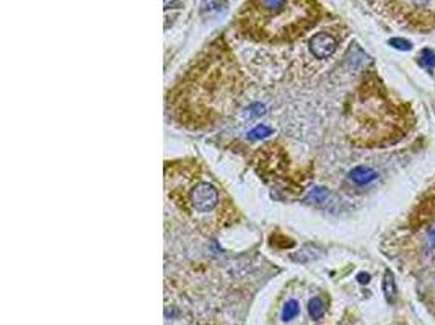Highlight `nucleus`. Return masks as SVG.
Wrapping results in <instances>:
<instances>
[{
	"mask_svg": "<svg viewBox=\"0 0 435 325\" xmlns=\"http://www.w3.org/2000/svg\"><path fill=\"white\" fill-rule=\"evenodd\" d=\"M181 200L183 208L189 210L191 213L209 215V212H212L219 205L220 193L212 184L196 179V182H192L188 187V192L181 197Z\"/></svg>",
	"mask_w": 435,
	"mask_h": 325,
	"instance_id": "nucleus-3",
	"label": "nucleus"
},
{
	"mask_svg": "<svg viewBox=\"0 0 435 325\" xmlns=\"http://www.w3.org/2000/svg\"><path fill=\"white\" fill-rule=\"evenodd\" d=\"M394 21L416 28L435 26V0H372Z\"/></svg>",
	"mask_w": 435,
	"mask_h": 325,
	"instance_id": "nucleus-2",
	"label": "nucleus"
},
{
	"mask_svg": "<svg viewBox=\"0 0 435 325\" xmlns=\"http://www.w3.org/2000/svg\"><path fill=\"white\" fill-rule=\"evenodd\" d=\"M390 44L394 49H399V51H409L411 48H413L411 41L403 39V37H394V39H390Z\"/></svg>",
	"mask_w": 435,
	"mask_h": 325,
	"instance_id": "nucleus-12",
	"label": "nucleus"
},
{
	"mask_svg": "<svg viewBox=\"0 0 435 325\" xmlns=\"http://www.w3.org/2000/svg\"><path fill=\"white\" fill-rule=\"evenodd\" d=\"M172 2H173V0H165V7H166V9H168V5L172 4Z\"/></svg>",
	"mask_w": 435,
	"mask_h": 325,
	"instance_id": "nucleus-15",
	"label": "nucleus"
},
{
	"mask_svg": "<svg viewBox=\"0 0 435 325\" xmlns=\"http://www.w3.org/2000/svg\"><path fill=\"white\" fill-rule=\"evenodd\" d=\"M419 64H421L427 70H432L435 67V52L432 49H424L419 56Z\"/></svg>",
	"mask_w": 435,
	"mask_h": 325,
	"instance_id": "nucleus-9",
	"label": "nucleus"
},
{
	"mask_svg": "<svg viewBox=\"0 0 435 325\" xmlns=\"http://www.w3.org/2000/svg\"><path fill=\"white\" fill-rule=\"evenodd\" d=\"M338 49V39L331 33H316L312 39H310V51L316 59H328L331 57Z\"/></svg>",
	"mask_w": 435,
	"mask_h": 325,
	"instance_id": "nucleus-4",
	"label": "nucleus"
},
{
	"mask_svg": "<svg viewBox=\"0 0 435 325\" xmlns=\"http://www.w3.org/2000/svg\"><path fill=\"white\" fill-rule=\"evenodd\" d=\"M429 241H430L432 247H435V229H432L429 233Z\"/></svg>",
	"mask_w": 435,
	"mask_h": 325,
	"instance_id": "nucleus-14",
	"label": "nucleus"
},
{
	"mask_svg": "<svg viewBox=\"0 0 435 325\" xmlns=\"http://www.w3.org/2000/svg\"><path fill=\"white\" fill-rule=\"evenodd\" d=\"M298 312H300V306H298L297 301H295V299L287 301L284 309H282V320H285V322L292 320V319H295V317L298 315Z\"/></svg>",
	"mask_w": 435,
	"mask_h": 325,
	"instance_id": "nucleus-7",
	"label": "nucleus"
},
{
	"mask_svg": "<svg viewBox=\"0 0 435 325\" xmlns=\"http://www.w3.org/2000/svg\"><path fill=\"white\" fill-rule=\"evenodd\" d=\"M320 18L315 0H246L235 26L240 34L261 43H287L312 29Z\"/></svg>",
	"mask_w": 435,
	"mask_h": 325,
	"instance_id": "nucleus-1",
	"label": "nucleus"
},
{
	"mask_svg": "<svg viewBox=\"0 0 435 325\" xmlns=\"http://www.w3.org/2000/svg\"><path fill=\"white\" fill-rule=\"evenodd\" d=\"M271 134H273V129H269L267 126H256L251 132L248 134V137L253 138V140H258V138L269 137Z\"/></svg>",
	"mask_w": 435,
	"mask_h": 325,
	"instance_id": "nucleus-11",
	"label": "nucleus"
},
{
	"mask_svg": "<svg viewBox=\"0 0 435 325\" xmlns=\"http://www.w3.org/2000/svg\"><path fill=\"white\" fill-rule=\"evenodd\" d=\"M357 278H359V281H360L362 285H365V283L370 281V275H369V273H360Z\"/></svg>",
	"mask_w": 435,
	"mask_h": 325,
	"instance_id": "nucleus-13",
	"label": "nucleus"
},
{
	"mask_svg": "<svg viewBox=\"0 0 435 325\" xmlns=\"http://www.w3.org/2000/svg\"><path fill=\"white\" fill-rule=\"evenodd\" d=\"M383 293H385V299L388 301L390 304L394 303V298H396V283H394V275L386 270L385 276H383Z\"/></svg>",
	"mask_w": 435,
	"mask_h": 325,
	"instance_id": "nucleus-6",
	"label": "nucleus"
},
{
	"mask_svg": "<svg viewBox=\"0 0 435 325\" xmlns=\"http://www.w3.org/2000/svg\"><path fill=\"white\" fill-rule=\"evenodd\" d=\"M349 176H351V179H352L355 184H359V185H365V184H369V182H372V181H375L377 177H378L377 171H374V169L367 168V166H357V168H354Z\"/></svg>",
	"mask_w": 435,
	"mask_h": 325,
	"instance_id": "nucleus-5",
	"label": "nucleus"
},
{
	"mask_svg": "<svg viewBox=\"0 0 435 325\" xmlns=\"http://www.w3.org/2000/svg\"><path fill=\"white\" fill-rule=\"evenodd\" d=\"M308 312L312 315V319H321L324 314V304L320 298H313L308 304Z\"/></svg>",
	"mask_w": 435,
	"mask_h": 325,
	"instance_id": "nucleus-8",
	"label": "nucleus"
},
{
	"mask_svg": "<svg viewBox=\"0 0 435 325\" xmlns=\"http://www.w3.org/2000/svg\"><path fill=\"white\" fill-rule=\"evenodd\" d=\"M223 5H225V0H204V2H203V12L204 13L206 12H209V13L220 12L223 9Z\"/></svg>",
	"mask_w": 435,
	"mask_h": 325,
	"instance_id": "nucleus-10",
	"label": "nucleus"
}]
</instances>
